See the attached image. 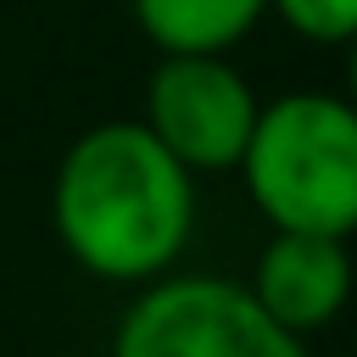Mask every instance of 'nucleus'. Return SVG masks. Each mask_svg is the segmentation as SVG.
Wrapping results in <instances>:
<instances>
[{"label": "nucleus", "mask_w": 357, "mask_h": 357, "mask_svg": "<svg viewBox=\"0 0 357 357\" xmlns=\"http://www.w3.org/2000/svg\"><path fill=\"white\" fill-rule=\"evenodd\" d=\"M262 17L268 0H134V22L162 56H229Z\"/></svg>", "instance_id": "nucleus-6"}, {"label": "nucleus", "mask_w": 357, "mask_h": 357, "mask_svg": "<svg viewBox=\"0 0 357 357\" xmlns=\"http://www.w3.org/2000/svg\"><path fill=\"white\" fill-rule=\"evenodd\" d=\"M351 284H357V268H351V251L340 234H307V229H273V240L257 251V268H251V296L257 307L284 324L290 335H312V329H329L346 301H351Z\"/></svg>", "instance_id": "nucleus-5"}, {"label": "nucleus", "mask_w": 357, "mask_h": 357, "mask_svg": "<svg viewBox=\"0 0 357 357\" xmlns=\"http://www.w3.org/2000/svg\"><path fill=\"white\" fill-rule=\"evenodd\" d=\"M50 218L84 273L151 284L190 245L195 173L145 123H95L56 162Z\"/></svg>", "instance_id": "nucleus-1"}, {"label": "nucleus", "mask_w": 357, "mask_h": 357, "mask_svg": "<svg viewBox=\"0 0 357 357\" xmlns=\"http://www.w3.org/2000/svg\"><path fill=\"white\" fill-rule=\"evenodd\" d=\"M112 357H307V346L273 324L245 284L212 273H162L123 312Z\"/></svg>", "instance_id": "nucleus-3"}, {"label": "nucleus", "mask_w": 357, "mask_h": 357, "mask_svg": "<svg viewBox=\"0 0 357 357\" xmlns=\"http://www.w3.org/2000/svg\"><path fill=\"white\" fill-rule=\"evenodd\" d=\"M251 206L273 229L357 234V106L324 89H290L257 106L240 156Z\"/></svg>", "instance_id": "nucleus-2"}, {"label": "nucleus", "mask_w": 357, "mask_h": 357, "mask_svg": "<svg viewBox=\"0 0 357 357\" xmlns=\"http://www.w3.org/2000/svg\"><path fill=\"white\" fill-rule=\"evenodd\" d=\"M268 11H279V22L312 45H346L357 33V0H268Z\"/></svg>", "instance_id": "nucleus-7"}, {"label": "nucleus", "mask_w": 357, "mask_h": 357, "mask_svg": "<svg viewBox=\"0 0 357 357\" xmlns=\"http://www.w3.org/2000/svg\"><path fill=\"white\" fill-rule=\"evenodd\" d=\"M257 106V89L229 56H162L145 84V128L190 173L240 167Z\"/></svg>", "instance_id": "nucleus-4"}, {"label": "nucleus", "mask_w": 357, "mask_h": 357, "mask_svg": "<svg viewBox=\"0 0 357 357\" xmlns=\"http://www.w3.org/2000/svg\"><path fill=\"white\" fill-rule=\"evenodd\" d=\"M346 100L357 106V33L346 39Z\"/></svg>", "instance_id": "nucleus-8"}]
</instances>
